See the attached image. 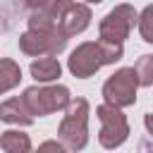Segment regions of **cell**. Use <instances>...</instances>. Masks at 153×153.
Returning <instances> with one entry per match:
<instances>
[{
    "mask_svg": "<svg viewBox=\"0 0 153 153\" xmlns=\"http://www.w3.org/2000/svg\"><path fill=\"white\" fill-rule=\"evenodd\" d=\"M57 139L72 153L86 148L88 143V100L86 98H72L57 127Z\"/></svg>",
    "mask_w": 153,
    "mask_h": 153,
    "instance_id": "cell-1",
    "label": "cell"
},
{
    "mask_svg": "<svg viewBox=\"0 0 153 153\" xmlns=\"http://www.w3.org/2000/svg\"><path fill=\"white\" fill-rule=\"evenodd\" d=\"M24 103L29 105L31 115L36 117H45L50 112H57V110H67V105L72 103V96H69V88L67 86H29L24 91Z\"/></svg>",
    "mask_w": 153,
    "mask_h": 153,
    "instance_id": "cell-2",
    "label": "cell"
},
{
    "mask_svg": "<svg viewBox=\"0 0 153 153\" xmlns=\"http://www.w3.org/2000/svg\"><path fill=\"white\" fill-rule=\"evenodd\" d=\"M96 115L100 120V134H98L100 146L108 151H115L117 146H122L129 136V122H127L122 108L103 103L96 108Z\"/></svg>",
    "mask_w": 153,
    "mask_h": 153,
    "instance_id": "cell-3",
    "label": "cell"
},
{
    "mask_svg": "<svg viewBox=\"0 0 153 153\" xmlns=\"http://www.w3.org/2000/svg\"><path fill=\"white\" fill-rule=\"evenodd\" d=\"M136 88H139V79L134 67H122L115 74H110L108 81L103 84V98L108 105L129 108L136 103Z\"/></svg>",
    "mask_w": 153,
    "mask_h": 153,
    "instance_id": "cell-4",
    "label": "cell"
},
{
    "mask_svg": "<svg viewBox=\"0 0 153 153\" xmlns=\"http://www.w3.org/2000/svg\"><path fill=\"white\" fill-rule=\"evenodd\" d=\"M134 24H139V14L131 5H117L112 7L98 24V31H100V41H108V43H115V45H122L124 38L131 33Z\"/></svg>",
    "mask_w": 153,
    "mask_h": 153,
    "instance_id": "cell-5",
    "label": "cell"
},
{
    "mask_svg": "<svg viewBox=\"0 0 153 153\" xmlns=\"http://www.w3.org/2000/svg\"><path fill=\"white\" fill-rule=\"evenodd\" d=\"M67 36L60 29L53 31H36L29 29L19 36V50L29 57H45V55H57L67 48Z\"/></svg>",
    "mask_w": 153,
    "mask_h": 153,
    "instance_id": "cell-6",
    "label": "cell"
},
{
    "mask_svg": "<svg viewBox=\"0 0 153 153\" xmlns=\"http://www.w3.org/2000/svg\"><path fill=\"white\" fill-rule=\"evenodd\" d=\"M103 65H108V57L103 53V45L96 41H86V43L76 45L67 60V67H69L72 76H76V79H88Z\"/></svg>",
    "mask_w": 153,
    "mask_h": 153,
    "instance_id": "cell-7",
    "label": "cell"
},
{
    "mask_svg": "<svg viewBox=\"0 0 153 153\" xmlns=\"http://www.w3.org/2000/svg\"><path fill=\"white\" fill-rule=\"evenodd\" d=\"M74 5V0H48L41 10L31 12L29 14V29H36V31H53V29H60V22L62 17L67 14V10Z\"/></svg>",
    "mask_w": 153,
    "mask_h": 153,
    "instance_id": "cell-8",
    "label": "cell"
},
{
    "mask_svg": "<svg viewBox=\"0 0 153 153\" xmlns=\"http://www.w3.org/2000/svg\"><path fill=\"white\" fill-rule=\"evenodd\" d=\"M88 24H91V10H88V5H79V2H74V5L67 10V14L62 17V22H60V31H62L67 38H72V36L81 33Z\"/></svg>",
    "mask_w": 153,
    "mask_h": 153,
    "instance_id": "cell-9",
    "label": "cell"
},
{
    "mask_svg": "<svg viewBox=\"0 0 153 153\" xmlns=\"http://www.w3.org/2000/svg\"><path fill=\"white\" fill-rule=\"evenodd\" d=\"M0 120L7 122V124H19V127L33 124V115H31V110H29V105L24 103L22 96L0 103Z\"/></svg>",
    "mask_w": 153,
    "mask_h": 153,
    "instance_id": "cell-10",
    "label": "cell"
},
{
    "mask_svg": "<svg viewBox=\"0 0 153 153\" xmlns=\"http://www.w3.org/2000/svg\"><path fill=\"white\" fill-rule=\"evenodd\" d=\"M29 69H31V76H33L36 81H41V84L55 81V79L60 76V72H62L60 62H57L53 55H45V57H38V60H33Z\"/></svg>",
    "mask_w": 153,
    "mask_h": 153,
    "instance_id": "cell-11",
    "label": "cell"
},
{
    "mask_svg": "<svg viewBox=\"0 0 153 153\" xmlns=\"http://www.w3.org/2000/svg\"><path fill=\"white\" fill-rule=\"evenodd\" d=\"M0 148L5 153H33L31 151V139L29 134L19 129H7L0 134Z\"/></svg>",
    "mask_w": 153,
    "mask_h": 153,
    "instance_id": "cell-12",
    "label": "cell"
},
{
    "mask_svg": "<svg viewBox=\"0 0 153 153\" xmlns=\"http://www.w3.org/2000/svg\"><path fill=\"white\" fill-rule=\"evenodd\" d=\"M22 81V69L14 60L2 57L0 60V93H7L10 88H14Z\"/></svg>",
    "mask_w": 153,
    "mask_h": 153,
    "instance_id": "cell-13",
    "label": "cell"
},
{
    "mask_svg": "<svg viewBox=\"0 0 153 153\" xmlns=\"http://www.w3.org/2000/svg\"><path fill=\"white\" fill-rule=\"evenodd\" d=\"M139 86H151L153 84V55H141L134 65Z\"/></svg>",
    "mask_w": 153,
    "mask_h": 153,
    "instance_id": "cell-14",
    "label": "cell"
},
{
    "mask_svg": "<svg viewBox=\"0 0 153 153\" xmlns=\"http://www.w3.org/2000/svg\"><path fill=\"white\" fill-rule=\"evenodd\" d=\"M139 33L146 43H153V5L143 7V12L139 14Z\"/></svg>",
    "mask_w": 153,
    "mask_h": 153,
    "instance_id": "cell-15",
    "label": "cell"
},
{
    "mask_svg": "<svg viewBox=\"0 0 153 153\" xmlns=\"http://www.w3.org/2000/svg\"><path fill=\"white\" fill-rule=\"evenodd\" d=\"M36 153H72V151L67 146H62L60 141H43Z\"/></svg>",
    "mask_w": 153,
    "mask_h": 153,
    "instance_id": "cell-16",
    "label": "cell"
},
{
    "mask_svg": "<svg viewBox=\"0 0 153 153\" xmlns=\"http://www.w3.org/2000/svg\"><path fill=\"white\" fill-rule=\"evenodd\" d=\"M139 153H153V139H143L139 143Z\"/></svg>",
    "mask_w": 153,
    "mask_h": 153,
    "instance_id": "cell-17",
    "label": "cell"
},
{
    "mask_svg": "<svg viewBox=\"0 0 153 153\" xmlns=\"http://www.w3.org/2000/svg\"><path fill=\"white\" fill-rule=\"evenodd\" d=\"M45 2H48V0H24V5H26V7H31L33 12H36V10H41Z\"/></svg>",
    "mask_w": 153,
    "mask_h": 153,
    "instance_id": "cell-18",
    "label": "cell"
},
{
    "mask_svg": "<svg viewBox=\"0 0 153 153\" xmlns=\"http://www.w3.org/2000/svg\"><path fill=\"white\" fill-rule=\"evenodd\" d=\"M143 124H146V129H148V134L153 136V112H148V115L143 117Z\"/></svg>",
    "mask_w": 153,
    "mask_h": 153,
    "instance_id": "cell-19",
    "label": "cell"
},
{
    "mask_svg": "<svg viewBox=\"0 0 153 153\" xmlns=\"http://www.w3.org/2000/svg\"><path fill=\"white\" fill-rule=\"evenodd\" d=\"M88 5H98V2H103V0H86Z\"/></svg>",
    "mask_w": 153,
    "mask_h": 153,
    "instance_id": "cell-20",
    "label": "cell"
}]
</instances>
